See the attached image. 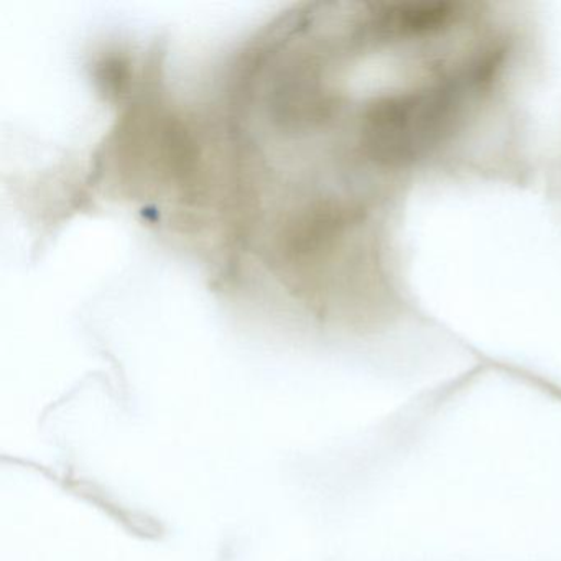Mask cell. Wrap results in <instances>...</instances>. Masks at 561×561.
<instances>
[{
	"label": "cell",
	"instance_id": "1",
	"mask_svg": "<svg viewBox=\"0 0 561 561\" xmlns=\"http://www.w3.org/2000/svg\"><path fill=\"white\" fill-rule=\"evenodd\" d=\"M478 73L451 83L383 101L366 121V146L377 160L393 163L413 159L435 146L458 116L466 88Z\"/></svg>",
	"mask_w": 561,
	"mask_h": 561
}]
</instances>
